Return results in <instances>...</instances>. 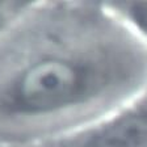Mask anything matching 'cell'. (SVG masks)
Returning a JSON list of instances; mask_svg holds the SVG:
<instances>
[{
    "label": "cell",
    "instance_id": "7a4b0ae2",
    "mask_svg": "<svg viewBox=\"0 0 147 147\" xmlns=\"http://www.w3.org/2000/svg\"><path fill=\"white\" fill-rule=\"evenodd\" d=\"M80 147H147V96L95 130Z\"/></svg>",
    "mask_w": 147,
    "mask_h": 147
},
{
    "label": "cell",
    "instance_id": "3957f363",
    "mask_svg": "<svg viewBox=\"0 0 147 147\" xmlns=\"http://www.w3.org/2000/svg\"><path fill=\"white\" fill-rule=\"evenodd\" d=\"M131 12L134 16V20L139 24L142 30L147 33V3L143 4H133Z\"/></svg>",
    "mask_w": 147,
    "mask_h": 147
},
{
    "label": "cell",
    "instance_id": "6da1fadb",
    "mask_svg": "<svg viewBox=\"0 0 147 147\" xmlns=\"http://www.w3.org/2000/svg\"><path fill=\"white\" fill-rule=\"evenodd\" d=\"M84 88V75L78 66L61 58L32 64L16 80L12 100L25 112H47L72 102Z\"/></svg>",
    "mask_w": 147,
    "mask_h": 147
},
{
    "label": "cell",
    "instance_id": "277c9868",
    "mask_svg": "<svg viewBox=\"0 0 147 147\" xmlns=\"http://www.w3.org/2000/svg\"><path fill=\"white\" fill-rule=\"evenodd\" d=\"M5 5H7L5 3H0V9H3V8H4V7H5Z\"/></svg>",
    "mask_w": 147,
    "mask_h": 147
}]
</instances>
